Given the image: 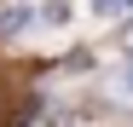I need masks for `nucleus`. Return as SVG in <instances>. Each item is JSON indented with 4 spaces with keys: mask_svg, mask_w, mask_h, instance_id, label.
<instances>
[{
    "mask_svg": "<svg viewBox=\"0 0 133 127\" xmlns=\"http://www.w3.org/2000/svg\"><path fill=\"white\" fill-rule=\"evenodd\" d=\"M29 6H23V0H0V40H12V35H23L29 29Z\"/></svg>",
    "mask_w": 133,
    "mask_h": 127,
    "instance_id": "nucleus-1",
    "label": "nucleus"
},
{
    "mask_svg": "<svg viewBox=\"0 0 133 127\" xmlns=\"http://www.w3.org/2000/svg\"><path fill=\"white\" fill-rule=\"evenodd\" d=\"M104 93H110V104H122V110H133V64H122L116 75L104 81Z\"/></svg>",
    "mask_w": 133,
    "mask_h": 127,
    "instance_id": "nucleus-2",
    "label": "nucleus"
},
{
    "mask_svg": "<svg viewBox=\"0 0 133 127\" xmlns=\"http://www.w3.org/2000/svg\"><path fill=\"white\" fill-rule=\"evenodd\" d=\"M41 23H52V29L70 23V6H64V0H46V6H41Z\"/></svg>",
    "mask_w": 133,
    "mask_h": 127,
    "instance_id": "nucleus-3",
    "label": "nucleus"
}]
</instances>
